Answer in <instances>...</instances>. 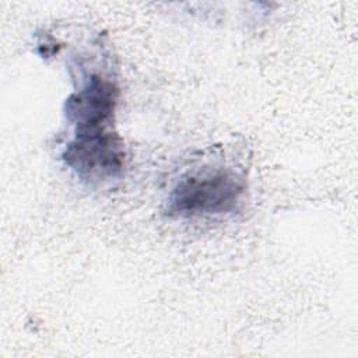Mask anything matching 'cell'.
<instances>
[{
  "instance_id": "7a4b0ae2",
  "label": "cell",
  "mask_w": 358,
  "mask_h": 358,
  "mask_svg": "<svg viewBox=\"0 0 358 358\" xmlns=\"http://www.w3.org/2000/svg\"><path fill=\"white\" fill-rule=\"evenodd\" d=\"M246 193L242 172L206 165L183 173L168 192L164 213L169 218H201L235 213Z\"/></svg>"
},
{
  "instance_id": "6da1fadb",
  "label": "cell",
  "mask_w": 358,
  "mask_h": 358,
  "mask_svg": "<svg viewBox=\"0 0 358 358\" xmlns=\"http://www.w3.org/2000/svg\"><path fill=\"white\" fill-rule=\"evenodd\" d=\"M83 78L64 101L63 112L73 126V137L66 147L80 151H110L123 147L115 130L119 87L110 76L83 71Z\"/></svg>"
}]
</instances>
